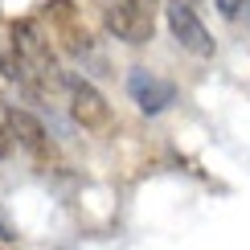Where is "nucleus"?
<instances>
[{"instance_id":"f257e3e1","label":"nucleus","mask_w":250,"mask_h":250,"mask_svg":"<svg viewBox=\"0 0 250 250\" xmlns=\"http://www.w3.org/2000/svg\"><path fill=\"white\" fill-rule=\"evenodd\" d=\"M45 21L66 54H86L90 49V33L82 25V13L74 8V0H45Z\"/></svg>"},{"instance_id":"f03ea898","label":"nucleus","mask_w":250,"mask_h":250,"mask_svg":"<svg viewBox=\"0 0 250 250\" xmlns=\"http://www.w3.org/2000/svg\"><path fill=\"white\" fill-rule=\"evenodd\" d=\"M66 95H70V115H74V123H82L86 131H103L111 123L107 99H103L86 78H66Z\"/></svg>"},{"instance_id":"7ed1b4c3","label":"nucleus","mask_w":250,"mask_h":250,"mask_svg":"<svg viewBox=\"0 0 250 250\" xmlns=\"http://www.w3.org/2000/svg\"><path fill=\"white\" fill-rule=\"evenodd\" d=\"M168 29H172V37L181 41L189 54H197V58L213 54V37H209V29L201 25V17L193 13L189 0H172L168 4Z\"/></svg>"},{"instance_id":"20e7f679","label":"nucleus","mask_w":250,"mask_h":250,"mask_svg":"<svg viewBox=\"0 0 250 250\" xmlns=\"http://www.w3.org/2000/svg\"><path fill=\"white\" fill-rule=\"evenodd\" d=\"M103 17H107V29L119 41H127V45H144V41H152V13H140L131 0H111Z\"/></svg>"},{"instance_id":"39448f33","label":"nucleus","mask_w":250,"mask_h":250,"mask_svg":"<svg viewBox=\"0 0 250 250\" xmlns=\"http://www.w3.org/2000/svg\"><path fill=\"white\" fill-rule=\"evenodd\" d=\"M127 90H131V99L140 103V111H148V115H160V111L176 99V86H172V82L156 78L152 70H144V66H140V70H131Z\"/></svg>"},{"instance_id":"423d86ee","label":"nucleus","mask_w":250,"mask_h":250,"mask_svg":"<svg viewBox=\"0 0 250 250\" xmlns=\"http://www.w3.org/2000/svg\"><path fill=\"white\" fill-rule=\"evenodd\" d=\"M4 123H8V131H13V140L21 144V148H29L37 160H45V127H41L29 111L8 107V111H4Z\"/></svg>"},{"instance_id":"0eeeda50","label":"nucleus","mask_w":250,"mask_h":250,"mask_svg":"<svg viewBox=\"0 0 250 250\" xmlns=\"http://www.w3.org/2000/svg\"><path fill=\"white\" fill-rule=\"evenodd\" d=\"M217 8H222V17H230V21L250 17V0H217Z\"/></svg>"},{"instance_id":"6e6552de","label":"nucleus","mask_w":250,"mask_h":250,"mask_svg":"<svg viewBox=\"0 0 250 250\" xmlns=\"http://www.w3.org/2000/svg\"><path fill=\"white\" fill-rule=\"evenodd\" d=\"M13 148V131H8V123H0V156H8Z\"/></svg>"},{"instance_id":"1a4fd4ad","label":"nucleus","mask_w":250,"mask_h":250,"mask_svg":"<svg viewBox=\"0 0 250 250\" xmlns=\"http://www.w3.org/2000/svg\"><path fill=\"white\" fill-rule=\"evenodd\" d=\"M13 238H17V234H13V226H8V222H4V213H0V242H13Z\"/></svg>"},{"instance_id":"9d476101","label":"nucleus","mask_w":250,"mask_h":250,"mask_svg":"<svg viewBox=\"0 0 250 250\" xmlns=\"http://www.w3.org/2000/svg\"><path fill=\"white\" fill-rule=\"evenodd\" d=\"M131 4H135V8H140V13H152V8H156V4H160V0H131Z\"/></svg>"}]
</instances>
